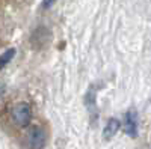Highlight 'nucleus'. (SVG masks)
<instances>
[{"instance_id":"obj_6","label":"nucleus","mask_w":151,"mask_h":149,"mask_svg":"<svg viewBox=\"0 0 151 149\" xmlns=\"http://www.w3.org/2000/svg\"><path fill=\"white\" fill-rule=\"evenodd\" d=\"M14 56H15V48H9L5 53L0 54V71H2L6 65H9V62L14 59Z\"/></svg>"},{"instance_id":"obj_3","label":"nucleus","mask_w":151,"mask_h":149,"mask_svg":"<svg viewBox=\"0 0 151 149\" xmlns=\"http://www.w3.org/2000/svg\"><path fill=\"white\" fill-rule=\"evenodd\" d=\"M27 145L30 149H44L47 145V133L42 127H33L27 135Z\"/></svg>"},{"instance_id":"obj_4","label":"nucleus","mask_w":151,"mask_h":149,"mask_svg":"<svg viewBox=\"0 0 151 149\" xmlns=\"http://www.w3.org/2000/svg\"><path fill=\"white\" fill-rule=\"evenodd\" d=\"M48 39H50V32L47 30V27H38L32 35V45L40 48V44L45 45Z\"/></svg>"},{"instance_id":"obj_7","label":"nucleus","mask_w":151,"mask_h":149,"mask_svg":"<svg viewBox=\"0 0 151 149\" xmlns=\"http://www.w3.org/2000/svg\"><path fill=\"white\" fill-rule=\"evenodd\" d=\"M58 2V0H42V9H48V8H52L55 3Z\"/></svg>"},{"instance_id":"obj_5","label":"nucleus","mask_w":151,"mask_h":149,"mask_svg":"<svg viewBox=\"0 0 151 149\" xmlns=\"http://www.w3.org/2000/svg\"><path fill=\"white\" fill-rule=\"evenodd\" d=\"M119 128H121V122L115 118H110L106 123L104 130H103V137L104 139H112L113 135L119 131Z\"/></svg>"},{"instance_id":"obj_2","label":"nucleus","mask_w":151,"mask_h":149,"mask_svg":"<svg viewBox=\"0 0 151 149\" xmlns=\"http://www.w3.org/2000/svg\"><path fill=\"white\" fill-rule=\"evenodd\" d=\"M121 127L124 128V133L130 135L132 139L137 137V133H139V118H137V111L136 110H129L127 113L124 115Z\"/></svg>"},{"instance_id":"obj_1","label":"nucleus","mask_w":151,"mask_h":149,"mask_svg":"<svg viewBox=\"0 0 151 149\" xmlns=\"http://www.w3.org/2000/svg\"><path fill=\"white\" fill-rule=\"evenodd\" d=\"M11 119L20 128H26L32 120V108L27 103H20L11 110Z\"/></svg>"}]
</instances>
